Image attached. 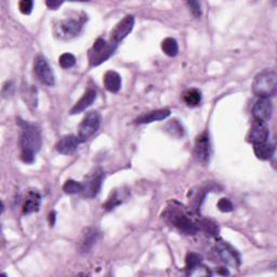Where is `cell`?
I'll list each match as a JSON object with an SVG mask.
<instances>
[{"label": "cell", "mask_w": 277, "mask_h": 277, "mask_svg": "<svg viewBox=\"0 0 277 277\" xmlns=\"http://www.w3.org/2000/svg\"><path fill=\"white\" fill-rule=\"evenodd\" d=\"M22 126L21 134V159L26 164H32L35 159L36 153H38L42 137L39 128L27 122H20Z\"/></svg>", "instance_id": "6da1fadb"}, {"label": "cell", "mask_w": 277, "mask_h": 277, "mask_svg": "<svg viewBox=\"0 0 277 277\" xmlns=\"http://www.w3.org/2000/svg\"><path fill=\"white\" fill-rule=\"evenodd\" d=\"M277 88V77L273 71H263L254 78L252 90L260 98L274 97Z\"/></svg>", "instance_id": "7a4b0ae2"}, {"label": "cell", "mask_w": 277, "mask_h": 277, "mask_svg": "<svg viewBox=\"0 0 277 277\" xmlns=\"http://www.w3.org/2000/svg\"><path fill=\"white\" fill-rule=\"evenodd\" d=\"M117 43L107 42L104 39L99 38L93 43L89 51V62L91 66H99L103 62L108 60L116 50Z\"/></svg>", "instance_id": "3957f363"}, {"label": "cell", "mask_w": 277, "mask_h": 277, "mask_svg": "<svg viewBox=\"0 0 277 277\" xmlns=\"http://www.w3.org/2000/svg\"><path fill=\"white\" fill-rule=\"evenodd\" d=\"M167 218L174 228L185 235H195L198 232V228L185 214L178 209H170L167 213Z\"/></svg>", "instance_id": "277c9868"}, {"label": "cell", "mask_w": 277, "mask_h": 277, "mask_svg": "<svg viewBox=\"0 0 277 277\" xmlns=\"http://www.w3.org/2000/svg\"><path fill=\"white\" fill-rule=\"evenodd\" d=\"M102 117L99 112L92 111L85 116L78 129V137L82 142H86L97 132L101 126Z\"/></svg>", "instance_id": "5b68a950"}, {"label": "cell", "mask_w": 277, "mask_h": 277, "mask_svg": "<svg viewBox=\"0 0 277 277\" xmlns=\"http://www.w3.org/2000/svg\"><path fill=\"white\" fill-rule=\"evenodd\" d=\"M82 27V23L76 20H62L54 25V35L61 40H70L79 35Z\"/></svg>", "instance_id": "8992f818"}, {"label": "cell", "mask_w": 277, "mask_h": 277, "mask_svg": "<svg viewBox=\"0 0 277 277\" xmlns=\"http://www.w3.org/2000/svg\"><path fill=\"white\" fill-rule=\"evenodd\" d=\"M34 72L40 83L43 85L52 87L55 84L54 73L49 65L47 59L43 55H38L34 62Z\"/></svg>", "instance_id": "52a82bcc"}, {"label": "cell", "mask_w": 277, "mask_h": 277, "mask_svg": "<svg viewBox=\"0 0 277 277\" xmlns=\"http://www.w3.org/2000/svg\"><path fill=\"white\" fill-rule=\"evenodd\" d=\"M103 178H104V173L99 168L94 169L92 172H90L89 176L86 178V180L83 183L84 188L82 193L85 197H88V198L96 197L101 189Z\"/></svg>", "instance_id": "ba28073f"}, {"label": "cell", "mask_w": 277, "mask_h": 277, "mask_svg": "<svg viewBox=\"0 0 277 277\" xmlns=\"http://www.w3.org/2000/svg\"><path fill=\"white\" fill-rule=\"evenodd\" d=\"M217 253L225 264L232 267H238L240 265V258L238 252L228 243L219 240L216 246Z\"/></svg>", "instance_id": "9c48e42d"}, {"label": "cell", "mask_w": 277, "mask_h": 277, "mask_svg": "<svg viewBox=\"0 0 277 277\" xmlns=\"http://www.w3.org/2000/svg\"><path fill=\"white\" fill-rule=\"evenodd\" d=\"M272 113L273 105L269 98H260L252 108V115L254 119L261 122H266L271 118Z\"/></svg>", "instance_id": "30bf717a"}, {"label": "cell", "mask_w": 277, "mask_h": 277, "mask_svg": "<svg viewBox=\"0 0 277 277\" xmlns=\"http://www.w3.org/2000/svg\"><path fill=\"white\" fill-rule=\"evenodd\" d=\"M133 26H134V17L127 16L123 18L112 31L111 37L113 42L118 43L119 41L125 39L127 36L132 32Z\"/></svg>", "instance_id": "8fae6325"}, {"label": "cell", "mask_w": 277, "mask_h": 277, "mask_svg": "<svg viewBox=\"0 0 277 277\" xmlns=\"http://www.w3.org/2000/svg\"><path fill=\"white\" fill-rule=\"evenodd\" d=\"M195 157L201 164H207L210 159L211 155V148L209 135L207 133L200 134L195 144Z\"/></svg>", "instance_id": "7c38bea8"}, {"label": "cell", "mask_w": 277, "mask_h": 277, "mask_svg": "<svg viewBox=\"0 0 277 277\" xmlns=\"http://www.w3.org/2000/svg\"><path fill=\"white\" fill-rule=\"evenodd\" d=\"M80 143H82V141H80V138L76 135H73V134L64 135L60 138L59 142L56 143L55 149L60 153V154L71 155L77 150Z\"/></svg>", "instance_id": "4fadbf2b"}, {"label": "cell", "mask_w": 277, "mask_h": 277, "mask_svg": "<svg viewBox=\"0 0 277 277\" xmlns=\"http://www.w3.org/2000/svg\"><path fill=\"white\" fill-rule=\"evenodd\" d=\"M99 239V232L96 229H86L83 233V237L80 239L79 249L82 252H89Z\"/></svg>", "instance_id": "5bb4252c"}, {"label": "cell", "mask_w": 277, "mask_h": 277, "mask_svg": "<svg viewBox=\"0 0 277 277\" xmlns=\"http://www.w3.org/2000/svg\"><path fill=\"white\" fill-rule=\"evenodd\" d=\"M267 137H268V129L265 126V123L261 121H257L254 123L249 132V136H248L249 141L253 144L266 142Z\"/></svg>", "instance_id": "9a60e30c"}, {"label": "cell", "mask_w": 277, "mask_h": 277, "mask_svg": "<svg viewBox=\"0 0 277 277\" xmlns=\"http://www.w3.org/2000/svg\"><path fill=\"white\" fill-rule=\"evenodd\" d=\"M96 99H97V91L93 89H89L84 94L83 98L74 105V107L71 109V114L75 115V114L84 112L85 109H87L93 104V102L96 101Z\"/></svg>", "instance_id": "2e32d148"}, {"label": "cell", "mask_w": 277, "mask_h": 277, "mask_svg": "<svg viewBox=\"0 0 277 277\" xmlns=\"http://www.w3.org/2000/svg\"><path fill=\"white\" fill-rule=\"evenodd\" d=\"M104 86L106 90L112 93H117L121 88V77L114 71H109L104 75Z\"/></svg>", "instance_id": "e0dca14e"}, {"label": "cell", "mask_w": 277, "mask_h": 277, "mask_svg": "<svg viewBox=\"0 0 277 277\" xmlns=\"http://www.w3.org/2000/svg\"><path fill=\"white\" fill-rule=\"evenodd\" d=\"M171 114L170 109L164 108V109H157V111H153L148 114L141 116L140 118L136 119V122L138 123H151L158 120H164L167 117H169Z\"/></svg>", "instance_id": "ac0fdd59"}, {"label": "cell", "mask_w": 277, "mask_h": 277, "mask_svg": "<svg viewBox=\"0 0 277 277\" xmlns=\"http://www.w3.org/2000/svg\"><path fill=\"white\" fill-rule=\"evenodd\" d=\"M40 203H41V197L38 193L36 192L28 193L27 197L25 198L23 203V213L25 215L36 213V211L39 210Z\"/></svg>", "instance_id": "d6986e66"}, {"label": "cell", "mask_w": 277, "mask_h": 277, "mask_svg": "<svg viewBox=\"0 0 277 277\" xmlns=\"http://www.w3.org/2000/svg\"><path fill=\"white\" fill-rule=\"evenodd\" d=\"M253 152L259 159L268 160L273 157L275 148L271 143H266V142L257 143V144H253Z\"/></svg>", "instance_id": "ffe728a7"}, {"label": "cell", "mask_w": 277, "mask_h": 277, "mask_svg": "<svg viewBox=\"0 0 277 277\" xmlns=\"http://www.w3.org/2000/svg\"><path fill=\"white\" fill-rule=\"evenodd\" d=\"M183 100L188 106H198L201 103V93L197 89H189L184 92Z\"/></svg>", "instance_id": "44dd1931"}, {"label": "cell", "mask_w": 277, "mask_h": 277, "mask_svg": "<svg viewBox=\"0 0 277 277\" xmlns=\"http://www.w3.org/2000/svg\"><path fill=\"white\" fill-rule=\"evenodd\" d=\"M197 228H198V230H200L201 232H203L205 234H207L209 236H216L219 233L218 224L211 220H206V219L205 220H201L198 222Z\"/></svg>", "instance_id": "7402d4cb"}, {"label": "cell", "mask_w": 277, "mask_h": 277, "mask_svg": "<svg viewBox=\"0 0 277 277\" xmlns=\"http://www.w3.org/2000/svg\"><path fill=\"white\" fill-rule=\"evenodd\" d=\"M162 49L168 56H176L179 52V45L174 38H166L162 43Z\"/></svg>", "instance_id": "603a6c76"}, {"label": "cell", "mask_w": 277, "mask_h": 277, "mask_svg": "<svg viewBox=\"0 0 277 277\" xmlns=\"http://www.w3.org/2000/svg\"><path fill=\"white\" fill-rule=\"evenodd\" d=\"M84 185L75 180H67L63 185V191L66 194H78L83 192Z\"/></svg>", "instance_id": "cb8c5ba5"}, {"label": "cell", "mask_w": 277, "mask_h": 277, "mask_svg": "<svg viewBox=\"0 0 277 277\" xmlns=\"http://www.w3.org/2000/svg\"><path fill=\"white\" fill-rule=\"evenodd\" d=\"M201 256L198 253H195V252H191L188 253L186 256V269H187V273L191 272L193 268H195L196 266H198L199 264H201Z\"/></svg>", "instance_id": "d4e9b609"}, {"label": "cell", "mask_w": 277, "mask_h": 277, "mask_svg": "<svg viewBox=\"0 0 277 277\" xmlns=\"http://www.w3.org/2000/svg\"><path fill=\"white\" fill-rule=\"evenodd\" d=\"M167 131H168L172 136L176 137L183 136L184 134L183 127L181 126V123L178 120H171L168 125H167Z\"/></svg>", "instance_id": "484cf974"}, {"label": "cell", "mask_w": 277, "mask_h": 277, "mask_svg": "<svg viewBox=\"0 0 277 277\" xmlns=\"http://www.w3.org/2000/svg\"><path fill=\"white\" fill-rule=\"evenodd\" d=\"M59 64L65 70L72 68L76 64V57L71 53H64L59 57Z\"/></svg>", "instance_id": "4316f807"}, {"label": "cell", "mask_w": 277, "mask_h": 277, "mask_svg": "<svg viewBox=\"0 0 277 277\" xmlns=\"http://www.w3.org/2000/svg\"><path fill=\"white\" fill-rule=\"evenodd\" d=\"M218 209L222 213H231L234 207H233V203L229 198H221L218 202Z\"/></svg>", "instance_id": "83f0119b"}, {"label": "cell", "mask_w": 277, "mask_h": 277, "mask_svg": "<svg viewBox=\"0 0 277 277\" xmlns=\"http://www.w3.org/2000/svg\"><path fill=\"white\" fill-rule=\"evenodd\" d=\"M33 7H34V2H32V0H23V2H21L19 4L20 11L23 14H25V16H28V14L32 13Z\"/></svg>", "instance_id": "f1b7e54d"}, {"label": "cell", "mask_w": 277, "mask_h": 277, "mask_svg": "<svg viewBox=\"0 0 277 277\" xmlns=\"http://www.w3.org/2000/svg\"><path fill=\"white\" fill-rule=\"evenodd\" d=\"M187 6L189 10H191V12L193 13V16L195 18H200L201 14H202V10H201V5L200 3L198 2H188L187 3Z\"/></svg>", "instance_id": "f546056e"}, {"label": "cell", "mask_w": 277, "mask_h": 277, "mask_svg": "<svg viewBox=\"0 0 277 277\" xmlns=\"http://www.w3.org/2000/svg\"><path fill=\"white\" fill-rule=\"evenodd\" d=\"M187 275H191V276H208V275H211V274H210L209 269L207 267L199 264L198 266H196L195 268H193L191 272H188Z\"/></svg>", "instance_id": "4dcf8cb0"}, {"label": "cell", "mask_w": 277, "mask_h": 277, "mask_svg": "<svg viewBox=\"0 0 277 277\" xmlns=\"http://www.w3.org/2000/svg\"><path fill=\"white\" fill-rule=\"evenodd\" d=\"M14 92V84L12 82H7L3 87V96L4 98L11 97Z\"/></svg>", "instance_id": "1f68e13d"}, {"label": "cell", "mask_w": 277, "mask_h": 277, "mask_svg": "<svg viewBox=\"0 0 277 277\" xmlns=\"http://www.w3.org/2000/svg\"><path fill=\"white\" fill-rule=\"evenodd\" d=\"M121 202V200H119V198L117 197V194H114V196H113V198H108V200H107V202L105 203V208L107 209V210H111V209H113L114 207H116V206H117V205H119V203Z\"/></svg>", "instance_id": "d6a6232c"}, {"label": "cell", "mask_w": 277, "mask_h": 277, "mask_svg": "<svg viewBox=\"0 0 277 277\" xmlns=\"http://www.w3.org/2000/svg\"><path fill=\"white\" fill-rule=\"evenodd\" d=\"M47 7H49L50 9L52 10H56L59 7H61L63 5V2H51V0H49V2L46 3Z\"/></svg>", "instance_id": "836d02e7"}]
</instances>
